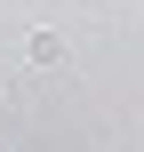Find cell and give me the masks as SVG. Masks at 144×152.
<instances>
[{
  "instance_id": "1",
  "label": "cell",
  "mask_w": 144,
  "mask_h": 152,
  "mask_svg": "<svg viewBox=\"0 0 144 152\" xmlns=\"http://www.w3.org/2000/svg\"><path fill=\"white\" fill-rule=\"evenodd\" d=\"M32 64H64V40L56 32H32Z\"/></svg>"
}]
</instances>
